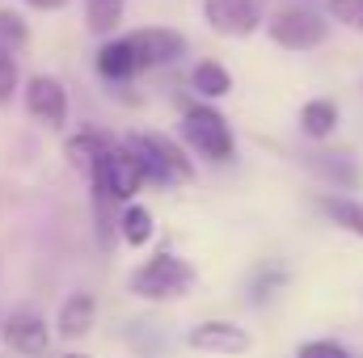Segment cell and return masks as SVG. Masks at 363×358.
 <instances>
[{
	"label": "cell",
	"mask_w": 363,
	"mask_h": 358,
	"mask_svg": "<svg viewBox=\"0 0 363 358\" xmlns=\"http://www.w3.org/2000/svg\"><path fill=\"white\" fill-rule=\"evenodd\" d=\"M190 287H194V270L174 253H157L131 274V291L140 299H169V295H182Z\"/></svg>",
	"instance_id": "cell-4"
},
{
	"label": "cell",
	"mask_w": 363,
	"mask_h": 358,
	"mask_svg": "<svg viewBox=\"0 0 363 358\" xmlns=\"http://www.w3.org/2000/svg\"><path fill=\"white\" fill-rule=\"evenodd\" d=\"M271 38L287 51H308V47H321L325 42V21L313 13V8H300V4H287L271 17Z\"/></svg>",
	"instance_id": "cell-5"
},
{
	"label": "cell",
	"mask_w": 363,
	"mask_h": 358,
	"mask_svg": "<svg viewBox=\"0 0 363 358\" xmlns=\"http://www.w3.org/2000/svg\"><path fill=\"white\" fill-rule=\"evenodd\" d=\"M283 278H287V270H283V266L258 270V274H254V282H250V304H267L274 291L283 287Z\"/></svg>",
	"instance_id": "cell-18"
},
{
	"label": "cell",
	"mask_w": 363,
	"mask_h": 358,
	"mask_svg": "<svg viewBox=\"0 0 363 358\" xmlns=\"http://www.w3.org/2000/svg\"><path fill=\"white\" fill-rule=\"evenodd\" d=\"M93 161L101 165V173H106V181H110V190H114L118 202H131V194L144 185V169H140V161H135V152L127 144H106Z\"/></svg>",
	"instance_id": "cell-7"
},
{
	"label": "cell",
	"mask_w": 363,
	"mask_h": 358,
	"mask_svg": "<svg viewBox=\"0 0 363 358\" xmlns=\"http://www.w3.org/2000/svg\"><path fill=\"white\" fill-rule=\"evenodd\" d=\"M190 85L203 93V97H224V93L233 89V76H228L220 64H199V68L190 72Z\"/></svg>",
	"instance_id": "cell-16"
},
{
	"label": "cell",
	"mask_w": 363,
	"mask_h": 358,
	"mask_svg": "<svg viewBox=\"0 0 363 358\" xmlns=\"http://www.w3.org/2000/svg\"><path fill=\"white\" fill-rule=\"evenodd\" d=\"M203 17L224 38H245L262 25V0H203Z\"/></svg>",
	"instance_id": "cell-6"
},
{
	"label": "cell",
	"mask_w": 363,
	"mask_h": 358,
	"mask_svg": "<svg viewBox=\"0 0 363 358\" xmlns=\"http://www.w3.org/2000/svg\"><path fill=\"white\" fill-rule=\"evenodd\" d=\"M330 17L351 30H363V0H330Z\"/></svg>",
	"instance_id": "cell-21"
},
{
	"label": "cell",
	"mask_w": 363,
	"mask_h": 358,
	"mask_svg": "<svg viewBox=\"0 0 363 358\" xmlns=\"http://www.w3.org/2000/svg\"><path fill=\"white\" fill-rule=\"evenodd\" d=\"M64 358H85V354H64Z\"/></svg>",
	"instance_id": "cell-24"
},
{
	"label": "cell",
	"mask_w": 363,
	"mask_h": 358,
	"mask_svg": "<svg viewBox=\"0 0 363 358\" xmlns=\"http://www.w3.org/2000/svg\"><path fill=\"white\" fill-rule=\"evenodd\" d=\"M21 85V72H17V55L9 51V47H0V105L17 93Z\"/></svg>",
	"instance_id": "cell-19"
},
{
	"label": "cell",
	"mask_w": 363,
	"mask_h": 358,
	"mask_svg": "<svg viewBox=\"0 0 363 358\" xmlns=\"http://www.w3.org/2000/svg\"><path fill=\"white\" fill-rule=\"evenodd\" d=\"M182 135H186V144H190L199 156H207V161H216V165L233 156V131H228L224 114L211 110V105H186V114H182Z\"/></svg>",
	"instance_id": "cell-3"
},
{
	"label": "cell",
	"mask_w": 363,
	"mask_h": 358,
	"mask_svg": "<svg viewBox=\"0 0 363 358\" xmlns=\"http://www.w3.org/2000/svg\"><path fill=\"white\" fill-rule=\"evenodd\" d=\"M300 127H304V135H313V139L334 135V127H338V105H334L330 97H313V101L300 110Z\"/></svg>",
	"instance_id": "cell-13"
},
{
	"label": "cell",
	"mask_w": 363,
	"mask_h": 358,
	"mask_svg": "<svg viewBox=\"0 0 363 358\" xmlns=\"http://www.w3.org/2000/svg\"><path fill=\"white\" fill-rule=\"evenodd\" d=\"M300 358H351L338 342H308V346H300Z\"/></svg>",
	"instance_id": "cell-22"
},
{
	"label": "cell",
	"mask_w": 363,
	"mask_h": 358,
	"mask_svg": "<svg viewBox=\"0 0 363 358\" xmlns=\"http://www.w3.org/2000/svg\"><path fill=\"white\" fill-rule=\"evenodd\" d=\"M123 4L127 0H85V17H89L93 34H110L123 21Z\"/></svg>",
	"instance_id": "cell-17"
},
{
	"label": "cell",
	"mask_w": 363,
	"mask_h": 358,
	"mask_svg": "<svg viewBox=\"0 0 363 358\" xmlns=\"http://www.w3.org/2000/svg\"><path fill=\"white\" fill-rule=\"evenodd\" d=\"M317 207L338 224V228H347V232H355L363 236V202L359 198H342V194H325V198H317Z\"/></svg>",
	"instance_id": "cell-15"
},
{
	"label": "cell",
	"mask_w": 363,
	"mask_h": 358,
	"mask_svg": "<svg viewBox=\"0 0 363 358\" xmlns=\"http://www.w3.org/2000/svg\"><path fill=\"white\" fill-rule=\"evenodd\" d=\"M26 110L47 122V127H64L68 122V93L55 76H30L26 85Z\"/></svg>",
	"instance_id": "cell-9"
},
{
	"label": "cell",
	"mask_w": 363,
	"mask_h": 358,
	"mask_svg": "<svg viewBox=\"0 0 363 358\" xmlns=\"http://www.w3.org/2000/svg\"><path fill=\"white\" fill-rule=\"evenodd\" d=\"M93 295L85 291H77V295H68L64 304H60V316H55V329H60V337H85L93 325Z\"/></svg>",
	"instance_id": "cell-11"
},
{
	"label": "cell",
	"mask_w": 363,
	"mask_h": 358,
	"mask_svg": "<svg viewBox=\"0 0 363 358\" xmlns=\"http://www.w3.org/2000/svg\"><path fill=\"white\" fill-rule=\"evenodd\" d=\"M0 333H4V342H9L17 354H26V358L47 354V346H51V329H47V321H43L38 312H13Z\"/></svg>",
	"instance_id": "cell-10"
},
{
	"label": "cell",
	"mask_w": 363,
	"mask_h": 358,
	"mask_svg": "<svg viewBox=\"0 0 363 358\" xmlns=\"http://www.w3.org/2000/svg\"><path fill=\"white\" fill-rule=\"evenodd\" d=\"M26 38H30L26 21H21L17 13H0V47L17 51V47H26Z\"/></svg>",
	"instance_id": "cell-20"
},
{
	"label": "cell",
	"mask_w": 363,
	"mask_h": 358,
	"mask_svg": "<svg viewBox=\"0 0 363 358\" xmlns=\"http://www.w3.org/2000/svg\"><path fill=\"white\" fill-rule=\"evenodd\" d=\"M308 165H313L325 181H334L338 190H355V185H359V165H355V156H347V152H313Z\"/></svg>",
	"instance_id": "cell-12"
},
{
	"label": "cell",
	"mask_w": 363,
	"mask_h": 358,
	"mask_svg": "<svg viewBox=\"0 0 363 358\" xmlns=\"http://www.w3.org/2000/svg\"><path fill=\"white\" fill-rule=\"evenodd\" d=\"M118 236H123L131 249L148 245V241H152V215H148V207H140V202H127V207L118 211Z\"/></svg>",
	"instance_id": "cell-14"
},
{
	"label": "cell",
	"mask_w": 363,
	"mask_h": 358,
	"mask_svg": "<svg viewBox=\"0 0 363 358\" xmlns=\"http://www.w3.org/2000/svg\"><path fill=\"white\" fill-rule=\"evenodd\" d=\"M182 51H186V38L178 30H165V25H144V30H131L114 42H106L97 51V72L110 81V85H123L148 68H161V64H174Z\"/></svg>",
	"instance_id": "cell-1"
},
{
	"label": "cell",
	"mask_w": 363,
	"mask_h": 358,
	"mask_svg": "<svg viewBox=\"0 0 363 358\" xmlns=\"http://www.w3.org/2000/svg\"><path fill=\"white\" fill-rule=\"evenodd\" d=\"M30 8H43V13H55V8H64L68 0H26Z\"/></svg>",
	"instance_id": "cell-23"
},
{
	"label": "cell",
	"mask_w": 363,
	"mask_h": 358,
	"mask_svg": "<svg viewBox=\"0 0 363 358\" xmlns=\"http://www.w3.org/2000/svg\"><path fill=\"white\" fill-rule=\"evenodd\" d=\"M127 148L135 152L144 181H157V185H178V181L194 178V165L182 156L178 144H169L165 135H131Z\"/></svg>",
	"instance_id": "cell-2"
},
{
	"label": "cell",
	"mask_w": 363,
	"mask_h": 358,
	"mask_svg": "<svg viewBox=\"0 0 363 358\" xmlns=\"http://www.w3.org/2000/svg\"><path fill=\"white\" fill-rule=\"evenodd\" d=\"M186 342L203 354H245L250 350V333L233 321H203L186 333Z\"/></svg>",
	"instance_id": "cell-8"
}]
</instances>
